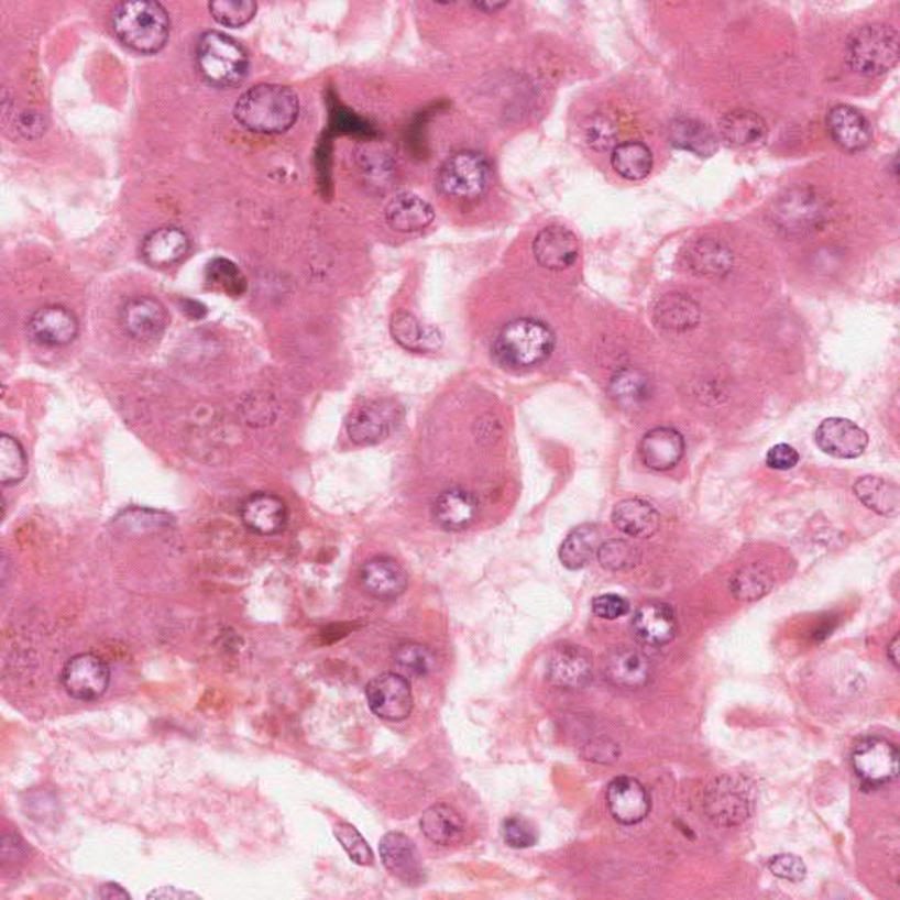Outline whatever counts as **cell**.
<instances>
[{
  "label": "cell",
  "mask_w": 900,
  "mask_h": 900,
  "mask_svg": "<svg viewBox=\"0 0 900 900\" xmlns=\"http://www.w3.org/2000/svg\"><path fill=\"white\" fill-rule=\"evenodd\" d=\"M299 117V99L293 88L278 84H259L241 94L234 105V119L255 134H282Z\"/></svg>",
  "instance_id": "1"
},
{
  "label": "cell",
  "mask_w": 900,
  "mask_h": 900,
  "mask_svg": "<svg viewBox=\"0 0 900 900\" xmlns=\"http://www.w3.org/2000/svg\"><path fill=\"white\" fill-rule=\"evenodd\" d=\"M113 32L128 48L157 53L169 40L171 20L166 8L150 0H131L113 9Z\"/></svg>",
  "instance_id": "2"
},
{
  "label": "cell",
  "mask_w": 900,
  "mask_h": 900,
  "mask_svg": "<svg viewBox=\"0 0 900 900\" xmlns=\"http://www.w3.org/2000/svg\"><path fill=\"white\" fill-rule=\"evenodd\" d=\"M555 345V332L549 326L525 317L503 326L494 340L493 354L505 367L529 370L544 363Z\"/></svg>",
  "instance_id": "3"
},
{
  "label": "cell",
  "mask_w": 900,
  "mask_h": 900,
  "mask_svg": "<svg viewBox=\"0 0 900 900\" xmlns=\"http://www.w3.org/2000/svg\"><path fill=\"white\" fill-rule=\"evenodd\" d=\"M196 62L206 81L217 87H237L249 73L245 48L222 32H205L199 37Z\"/></svg>",
  "instance_id": "4"
},
{
  "label": "cell",
  "mask_w": 900,
  "mask_h": 900,
  "mask_svg": "<svg viewBox=\"0 0 900 900\" xmlns=\"http://www.w3.org/2000/svg\"><path fill=\"white\" fill-rule=\"evenodd\" d=\"M899 32L890 25L875 23L853 32L846 44V58L855 73L881 76L899 61Z\"/></svg>",
  "instance_id": "5"
},
{
  "label": "cell",
  "mask_w": 900,
  "mask_h": 900,
  "mask_svg": "<svg viewBox=\"0 0 900 900\" xmlns=\"http://www.w3.org/2000/svg\"><path fill=\"white\" fill-rule=\"evenodd\" d=\"M490 164L484 155L464 150L443 162L438 173V187L452 199L475 201L490 187Z\"/></svg>",
  "instance_id": "6"
},
{
  "label": "cell",
  "mask_w": 900,
  "mask_h": 900,
  "mask_svg": "<svg viewBox=\"0 0 900 900\" xmlns=\"http://www.w3.org/2000/svg\"><path fill=\"white\" fill-rule=\"evenodd\" d=\"M110 667L101 656L92 652L76 655L64 665L61 673L62 688L70 699L94 702L101 699L110 687Z\"/></svg>",
  "instance_id": "7"
},
{
  "label": "cell",
  "mask_w": 900,
  "mask_h": 900,
  "mask_svg": "<svg viewBox=\"0 0 900 900\" xmlns=\"http://www.w3.org/2000/svg\"><path fill=\"white\" fill-rule=\"evenodd\" d=\"M403 410L394 399H375L349 417L347 433L358 446H375L396 431L402 425Z\"/></svg>",
  "instance_id": "8"
},
{
  "label": "cell",
  "mask_w": 900,
  "mask_h": 900,
  "mask_svg": "<svg viewBox=\"0 0 900 900\" xmlns=\"http://www.w3.org/2000/svg\"><path fill=\"white\" fill-rule=\"evenodd\" d=\"M852 765L866 787H887L899 773V751L890 740L869 737L853 749Z\"/></svg>",
  "instance_id": "9"
},
{
  "label": "cell",
  "mask_w": 900,
  "mask_h": 900,
  "mask_svg": "<svg viewBox=\"0 0 900 900\" xmlns=\"http://www.w3.org/2000/svg\"><path fill=\"white\" fill-rule=\"evenodd\" d=\"M366 702L372 713L385 722H403L414 709L410 682L399 673H382L367 682Z\"/></svg>",
  "instance_id": "10"
},
{
  "label": "cell",
  "mask_w": 900,
  "mask_h": 900,
  "mask_svg": "<svg viewBox=\"0 0 900 900\" xmlns=\"http://www.w3.org/2000/svg\"><path fill=\"white\" fill-rule=\"evenodd\" d=\"M772 215L781 231L790 237H804L822 223L825 208L816 194L795 190L779 199L778 205L773 206Z\"/></svg>",
  "instance_id": "11"
},
{
  "label": "cell",
  "mask_w": 900,
  "mask_h": 900,
  "mask_svg": "<svg viewBox=\"0 0 900 900\" xmlns=\"http://www.w3.org/2000/svg\"><path fill=\"white\" fill-rule=\"evenodd\" d=\"M816 446L837 459H855L866 452L869 437L860 426L843 417H831L817 426L814 433Z\"/></svg>",
  "instance_id": "12"
},
{
  "label": "cell",
  "mask_w": 900,
  "mask_h": 900,
  "mask_svg": "<svg viewBox=\"0 0 900 900\" xmlns=\"http://www.w3.org/2000/svg\"><path fill=\"white\" fill-rule=\"evenodd\" d=\"M607 805L617 823L637 825L651 811V797L643 782L629 776H621L608 784Z\"/></svg>",
  "instance_id": "13"
},
{
  "label": "cell",
  "mask_w": 900,
  "mask_h": 900,
  "mask_svg": "<svg viewBox=\"0 0 900 900\" xmlns=\"http://www.w3.org/2000/svg\"><path fill=\"white\" fill-rule=\"evenodd\" d=\"M359 581L367 595L384 602L398 599L408 586L407 572L389 556L367 560L359 570Z\"/></svg>",
  "instance_id": "14"
},
{
  "label": "cell",
  "mask_w": 900,
  "mask_h": 900,
  "mask_svg": "<svg viewBox=\"0 0 900 900\" xmlns=\"http://www.w3.org/2000/svg\"><path fill=\"white\" fill-rule=\"evenodd\" d=\"M123 329L138 341H155L167 328V311L158 299L140 296L125 303L120 314Z\"/></svg>",
  "instance_id": "15"
},
{
  "label": "cell",
  "mask_w": 900,
  "mask_h": 900,
  "mask_svg": "<svg viewBox=\"0 0 900 900\" xmlns=\"http://www.w3.org/2000/svg\"><path fill=\"white\" fill-rule=\"evenodd\" d=\"M632 629L644 646H667L678 634V617L669 603L647 602L635 612Z\"/></svg>",
  "instance_id": "16"
},
{
  "label": "cell",
  "mask_w": 900,
  "mask_h": 900,
  "mask_svg": "<svg viewBox=\"0 0 900 900\" xmlns=\"http://www.w3.org/2000/svg\"><path fill=\"white\" fill-rule=\"evenodd\" d=\"M534 255L549 272L569 270L579 257L578 237L563 226H549L535 238Z\"/></svg>",
  "instance_id": "17"
},
{
  "label": "cell",
  "mask_w": 900,
  "mask_h": 900,
  "mask_svg": "<svg viewBox=\"0 0 900 900\" xmlns=\"http://www.w3.org/2000/svg\"><path fill=\"white\" fill-rule=\"evenodd\" d=\"M241 520L252 534L272 537L284 531L289 512L284 500L272 493H255L241 503Z\"/></svg>",
  "instance_id": "18"
},
{
  "label": "cell",
  "mask_w": 900,
  "mask_h": 900,
  "mask_svg": "<svg viewBox=\"0 0 900 900\" xmlns=\"http://www.w3.org/2000/svg\"><path fill=\"white\" fill-rule=\"evenodd\" d=\"M78 319L64 306L50 305L35 310L29 319V332L43 345H69L78 337Z\"/></svg>",
  "instance_id": "19"
},
{
  "label": "cell",
  "mask_w": 900,
  "mask_h": 900,
  "mask_svg": "<svg viewBox=\"0 0 900 900\" xmlns=\"http://www.w3.org/2000/svg\"><path fill=\"white\" fill-rule=\"evenodd\" d=\"M381 858L391 875L403 883L419 885L425 878V867L420 861L416 844L407 835L389 832L381 839Z\"/></svg>",
  "instance_id": "20"
},
{
  "label": "cell",
  "mask_w": 900,
  "mask_h": 900,
  "mask_svg": "<svg viewBox=\"0 0 900 900\" xmlns=\"http://www.w3.org/2000/svg\"><path fill=\"white\" fill-rule=\"evenodd\" d=\"M687 452L684 437L673 428H655L647 431L638 446V454L649 470L667 472L681 463Z\"/></svg>",
  "instance_id": "21"
},
{
  "label": "cell",
  "mask_w": 900,
  "mask_h": 900,
  "mask_svg": "<svg viewBox=\"0 0 900 900\" xmlns=\"http://www.w3.org/2000/svg\"><path fill=\"white\" fill-rule=\"evenodd\" d=\"M591 660L578 646H558L547 660V679L561 690H579L590 681Z\"/></svg>",
  "instance_id": "22"
},
{
  "label": "cell",
  "mask_w": 900,
  "mask_h": 900,
  "mask_svg": "<svg viewBox=\"0 0 900 900\" xmlns=\"http://www.w3.org/2000/svg\"><path fill=\"white\" fill-rule=\"evenodd\" d=\"M190 240L184 229L164 226L146 234L141 245V255L146 264L158 270L175 266L187 257Z\"/></svg>",
  "instance_id": "23"
},
{
  "label": "cell",
  "mask_w": 900,
  "mask_h": 900,
  "mask_svg": "<svg viewBox=\"0 0 900 900\" xmlns=\"http://www.w3.org/2000/svg\"><path fill=\"white\" fill-rule=\"evenodd\" d=\"M826 128L832 140L846 152H860L870 145L872 131L866 117L848 105L832 108L826 114Z\"/></svg>",
  "instance_id": "24"
},
{
  "label": "cell",
  "mask_w": 900,
  "mask_h": 900,
  "mask_svg": "<svg viewBox=\"0 0 900 900\" xmlns=\"http://www.w3.org/2000/svg\"><path fill=\"white\" fill-rule=\"evenodd\" d=\"M476 514L479 502L463 487H450L438 494L431 508L435 523L446 531H463L473 525Z\"/></svg>",
  "instance_id": "25"
},
{
  "label": "cell",
  "mask_w": 900,
  "mask_h": 900,
  "mask_svg": "<svg viewBox=\"0 0 900 900\" xmlns=\"http://www.w3.org/2000/svg\"><path fill=\"white\" fill-rule=\"evenodd\" d=\"M608 681L626 690H640L652 679V667L643 652L629 647H619L605 660Z\"/></svg>",
  "instance_id": "26"
},
{
  "label": "cell",
  "mask_w": 900,
  "mask_h": 900,
  "mask_svg": "<svg viewBox=\"0 0 900 900\" xmlns=\"http://www.w3.org/2000/svg\"><path fill=\"white\" fill-rule=\"evenodd\" d=\"M385 220L389 228L403 234L425 231L435 220L433 206L425 201L422 197L414 194H402L394 197L393 201L385 210Z\"/></svg>",
  "instance_id": "27"
},
{
  "label": "cell",
  "mask_w": 900,
  "mask_h": 900,
  "mask_svg": "<svg viewBox=\"0 0 900 900\" xmlns=\"http://www.w3.org/2000/svg\"><path fill=\"white\" fill-rule=\"evenodd\" d=\"M612 523L619 531L634 538H649L660 529L661 517L651 503L628 498L612 511Z\"/></svg>",
  "instance_id": "28"
},
{
  "label": "cell",
  "mask_w": 900,
  "mask_h": 900,
  "mask_svg": "<svg viewBox=\"0 0 900 900\" xmlns=\"http://www.w3.org/2000/svg\"><path fill=\"white\" fill-rule=\"evenodd\" d=\"M391 334L403 349L410 352H435L442 347V334L437 328L426 326L407 311H398L391 319Z\"/></svg>",
  "instance_id": "29"
},
{
  "label": "cell",
  "mask_w": 900,
  "mask_h": 900,
  "mask_svg": "<svg viewBox=\"0 0 900 900\" xmlns=\"http://www.w3.org/2000/svg\"><path fill=\"white\" fill-rule=\"evenodd\" d=\"M700 306L687 294H667L655 308V320L661 329L687 332L700 322Z\"/></svg>",
  "instance_id": "30"
},
{
  "label": "cell",
  "mask_w": 900,
  "mask_h": 900,
  "mask_svg": "<svg viewBox=\"0 0 900 900\" xmlns=\"http://www.w3.org/2000/svg\"><path fill=\"white\" fill-rule=\"evenodd\" d=\"M720 136L734 146H751L764 141L767 125L760 114L748 110H735L723 114L717 122Z\"/></svg>",
  "instance_id": "31"
},
{
  "label": "cell",
  "mask_w": 900,
  "mask_h": 900,
  "mask_svg": "<svg viewBox=\"0 0 900 900\" xmlns=\"http://www.w3.org/2000/svg\"><path fill=\"white\" fill-rule=\"evenodd\" d=\"M420 828L431 843L449 846L463 835L464 820L449 804H435L420 817Z\"/></svg>",
  "instance_id": "32"
},
{
  "label": "cell",
  "mask_w": 900,
  "mask_h": 900,
  "mask_svg": "<svg viewBox=\"0 0 900 900\" xmlns=\"http://www.w3.org/2000/svg\"><path fill=\"white\" fill-rule=\"evenodd\" d=\"M691 272L700 276H725L731 272L734 257L731 250L716 240H699L687 254Z\"/></svg>",
  "instance_id": "33"
},
{
  "label": "cell",
  "mask_w": 900,
  "mask_h": 900,
  "mask_svg": "<svg viewBox=\"0 0 900 900\" xmlns=\"http://www.w3.org/2000/svg\"><path fill=\"white\" fill-rule=\"evenodd\" d=\"M853 491L867 508L875 511L879 516L893 517L899 514L900 490L893 482L879 476H861L860 481L853 485Z\"/></svg>",
  "instance_id": "34"
},
{
  "label": "cell",
  "mask_w": 900,
  "mask_h": 900,
  "mask_svg": "<svg viewBox=\"0 0 900 900\" xmlns=\"http://www.w3.org/2000/svg\"><path fill=\"white\" fill-rule=\"evenodd\" d=\"M669 138L676 149L688 150L699 157H711L717 150L716 134L699 120H673L670 123Z\"/></svg>",
  "instance_id": "35"
},
{
  "label": "cell",
  "mask_w": 900,
  "mask_h": 900,
  "mask_svg": "<svg viewBox=\"0 0 900 900\" xmlns=\"http://www.w3.org/2000/svg\"><path fill=\"white\" fill-rule=\"evenodd\" d=\"M600 529L595 525H582L570 531L560 547V561L569 570H581L599 555Z\"/></svg>",
  "instance_id": "36"
},
{
  "label": "cell",
  "mask_w": 900,
  "mask_h": 900,
  "mask_svg": "<svg viewBox=\"0 0 900 900\" xmlns=\"http://www.w3.org/2000/svg\"><path fill=\"white\" fill-rule=\"evenodd\" d=\"M748 808V797L734 784L722 787V782H720L714 788L713 795L709 797V814L720 825L731 826L744 822L749 814Z\"/></svg>",
  "instance_id": "37"
},
{
  "label": "cell",
  "mask_w": 900,
  "mask_h": 900,
  "mask_svg": "<svg viewBox=\"0 0 900 900\" xmlns=\"http://www.w3.org/2000/svg\"><path fill=\"white\" fill-rule=\"evenodd\" d=\"M611 164L617 175L629 182H638L649 176L655 158L651 150L640 141H626L612 150Z\"/></svg>",
  "instance_id": "38"
},
{
  "label": "cell",
  "mask_w": 900,
  "mask_h": 900,
  "mask_svg": "<svg viewBox=\"0 0 900 900\" xmlns=\"http://www.w3.org/2000/svg\"><path fill=\"white\" fill-rule=\"evenodd\" d=\"M611 393L623 405H637L649 398L651 381L637 367H625L612 376Z\"/></svg>",
  "instance_id": "39"
},
{
  "label": "cell",
  "mask_w": 900,
  "mask_h": 900,
  "mask_svg": "<svg viewBox=\"0 0 900 900\" xmlns=\"http://www.w3.org/2000/svg\"><path fill=\"white\" fill-rule=\"evenodd\" d=\"M206 282L211 289L240 298L246 290V278L229 259L217 257L206 267Z\"/></svg>",
  "instance_id": "40"
},
{
  "label": "cell",
  "mask_w": 900,
  "mask_h": 900,
  "mask_svg": "<svg viewBox=\"0 0 900 900\" xmlns=\"http://www.w3.org/2000/svg\"><path fill=\"white\" fill-rule=\"evenodd\" d=\"M29 470L25 450L17 438L2 435L0 437V482L4 485H14L25 479Z\"/></svg>",
  "instance_id": "41"
},
{
  "label": "cell",
  "mask_w": 900,
  "mask_h": 900,
  "mask_svg": "<svg viewBox=\"0 0 900 900\" xmlns=\"http://www.w3.org/2000/svg\"><path fill=\"white\" fill-rule=\"evenodd\" d=\"M731 590L732 595L740 602H755L772 590V578L760 567H746L735 573Z\"/></svg>",
  "instance_id": "42"
},
{
  "label": "cell",
  "mask_w": 900,
  "mask_h": 900,
  "mask_svg": "<svg viewBox=\"0 0 900 900\" xmlns=\"http://www.w3.org/2000/svg\"><path fill=\"white\" fill-rule=\"evenodd\" d=\"M394 663L407 676L425 678L433 670L435 658L428 647L417 643L399 644L394 649Z\"/></svg>",
  "instance_id": "43"
},
{
  "label": "cell",
  "mask_w": 900,
  "mask_h": 900,
  "mask_svg": "<svg viewBox=\"0 0 900 900\" xmlns=\"http://www.w3.org/2000/svg\"><path fill=\"white\" fill-rule=\"evenodd\" d=\"M596 558H599L603 569L612 570V572H623V570L634 569L635 564H638L640 551L626 540L611 538L607 542L600 544Z\"/></svg>",
  "instance_id": "44"
},
{
  "label": "cell",
  "mask_w": 900,
  "mask_h": 900,
  "mask_svg": "<svg viewBox=\"0 0 900 900\" xmlns=\"http://www.w3.org/2000/svg\"><path fill=\"white\" fill-rule=\"evenodd\" d=\"M208 8L211 17L223 26L246 25L257 11V4L252 0H213Z\"/></svg>",
  "instance_id": "45"
},
{
  "label": "cell",
  "mask_w": 900,
  "mask_h": 900,
  "mask_svg": "<svg viewBox=\"0 0 900 900\" xmlns=\"http://www.w3.org/2000/svg\"><path fill=\"white\" fill-rule=\"evenodd\" d=\"M334 837L341 844V848L345 849L350 860L358 864V866H372L373 852L364 841L363 835L359 834L358 828L350 823L341 822L334 826Z\"/></svg>",
  "instance_id": "46"
},
{
  "label": "cell",
  "mask_w": 900,
  "mask_h": 900,
  "mask_svg": "<svg viewBox=\"0 0 900 900\" xmlns=\"http://www.w3.org/2000/svg\"><path fill=\"white\" fill-rule=\"evenodd\" d=\"M171 517L164 512L149 511V508H131V511H123L117 519L114 525L125 529V531H134V534H143L145 529H158L169 525Z\"/></svg>",
  "instance_id": "47"
},
{
  "label": "cell",
  "mask_w": 900,
  "mask_h": 900,
  "mask_svg": "<svg viewBox=\"0 0 900 900\" xmlns=\"http://www.w3.org/2000/svg\"><path fill=\"white\" fill-rule=\"evenodd\" d=\"M505 843L514 849L531 848L537 844L538 835L535 826L520 816H512L503 823Z\"/></svg>",
  "instance_id": "48"
},
{
  "label": "cell",
  "mask_w": 900,
  "mask_h": 900,
  "mask_svg": "<svg viewBox=\"0 0 900 900\" xmlns=\"http://www.w3.org/2000/svg\"><path fill=\"white\" fill-rule=\"evenodd\" d=\"M769 870L776 878L791 881V883H799L808 875L804 861L795 855H778V857L770 858Z\"/></svg>",
  "instance_id": "49"
},
{
  "label": "cell",
  "mask_w": 900,
  "mask_h": 900,
  "mask_svg": "<svg viewBox=\"0 0 900 900\" xmlns=\"http://www.w3.org/2000/svg\"><path fill=\"white\" fill-rule=\"evenodd\" d=\"M593 612L602 619H619L628 614L629 603L619 595H600L593 600Z\"/></svg>",
  "instance_id": "50"
},
{
  "label": "cell",
  "mask_w": 900,
  "mask_h": 900,
  "mask_svg": "<svg viewBox=\"0 0 900 900\" xmlns=\"http://www.w3.org/2000/svg\"><path fill=\"white\" fill-rule=\"evenodd\" d=\"M799 452H797L793 447L788 446V443H778V446H773L772 449L767 452V467L772 468V470H791V468H795L799 464Z\"/></svg>",
  "instance_id": "51"
},
{
  "label": "cell",
  "mask_w": 900,
  "mask_h": 900,
  "mask_svg": "<svg viewBox=\"0 0 900 900\" xmlns=\"http://www.w3.org/2000/svg\"><path fill=\"white\" fill-rule=\"evenodd\" d=\"M146 899H162V900H178V899H199L197 893L193 892H185V890H178L176 887H161L157 890H153L146 896Z\"/></svg>",
  "instance_id": "52"
},
{
  "label": "cell",
  "mask_w": 900,
  "mask_h": 900,
  "mask_svg": "<svg viewBox=\"0 0 900 900\" xmlns=\"http://www.w3.org/2000/svg\"><path fill=\"white\" fill-rule=\"evenodd\" d=\"M97 896L106 900L131 899V893H129L128 890H123V888L117 883L102 885V888L99 890V892H97Z\"/></svg>",
  "instance_id": "53"
},
{
  "label": "cell",
  "mask_w": 900,
  "mask_h": 900,
  "mask_svg": "<svg viewBox=\"0 0 900 900\" xmlns=\"http://www.w3.org/2000/svg\"><path fill=\"white\" fill-rule=\"evenodd\" d=\"M507 2H475L473 8L484 11V13H494V11H500V9L507 8Z\"/></svg>",
  "instance_id": "54"
},
{
  "label": "cell",
  "mask_w": 900,
  "mask_h": 900,
  "mask_svg": "<svg viewBox=\"0 0 900 900\" xmlns=\"http://www.w3.org/2000/svg\"><path fill=\"white\" fill-rule=\"evenodd\" d=\"M897 652H899V637L893 638L892 644H890L887 649L888 658L892 660L896 667L899 665V655H897Z\"/></svg>",
  "instance_id": "55"
}]
</instances>
